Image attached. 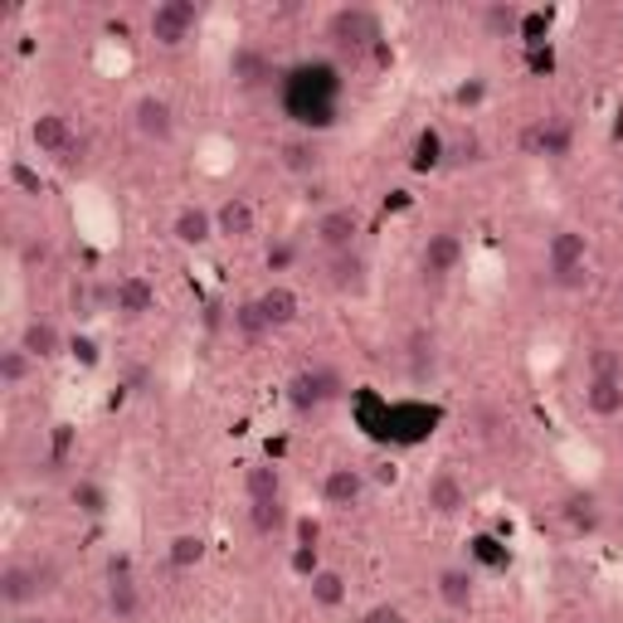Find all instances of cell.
I'll return each instance as SVG.
<instances>
[{"label": "cell", "instance_id": "6da1fadb", "mask_svg": "<svg viewBox=\"0 0 623 623\" xmlns=\"http://www.w3.org/2000/svg\"><path fill=\"white\" fill-rule=\"evenodd\" d=\"M278 93H283V113L298 127H308L312 137V132H327L337 123L341 98H347V78H341V69L331 59H302L283 74Z\"/></svg>", "mask_w": 623, "mask_h": 623}, {"label": "cell", "instance_id": "7a4b0ae2", "mask_svg": "<svg viewBox=\"0 0 623 623\" xmlns=\"http://www.w3.org/2000/svg\"><path fill=\"white\" fill-rule=\"evenodd\" d=\"M322 35L331 39V49L347 55V59H361V55H370V49L380 55V16L366 10V6H337L327 16Z\"/></svg>", "mask_w": 623, "mask_h": 623}, {"label": "cell", "instance_id": "3957f363", "mask_svg": "<svg viewBox=\"0 0 623 623\" xmlns=\"http://www.w3.org/2000/svg\"><path fill=\"white\" fill-rule=\"evenodd\" d=\"M59 590V565L55 561H10L0 570V604L6 609H30L35 600Z\"/></svg>", "mask_w": 623, "mask_h": 623}, {"label": "cell", "instance_id": "277c9868", "mask_svg": "<svg viewBox=\"0 0 623 623\" xmlns=\"http://www.w3.org/2000/svg\"><path fill=\"white\" fill-rule=\"evenodd\" d=\"M283 395H288V409H293L298 419H312L317 409H327L331 400L347 395V380H341L331 366H308V370H298V376L288 380Z\"/></svg>", "mask_w": 623, "mask_h": 623}, {"label": "cell", "instance_id": "5b68a950", "mask_svg": "<svg viewBox=\"0 0 623 623\" xmlns=\"http://www.w3.org/2000/svg\"><path fill=\"white\" fill-rule=\"evenodd\" d=\"M201 20H205V10L195 6V0H162L147 16V39H156L162 49H181L195 39Z\"/></svg>", "mask_w": 623, "mask_h": 623}, {"label": "cell", "instance_id": "8992f818", "mask_svg": "<svg viewBox=\"0 0 623 623\" xmlns=\"http://www.w3.org/2000/svg\"><path fill=\"white\" fill-rule=\"evenodd\" d=\"M516 147H522V156H536V162H570L575 127L565 117H532V123L516 132Z\"/></svg>", "mask_w": 623, "mask_h": 623}, {"label": "cell", "instance_id": "52a82bcc", "mask_svg": "<svg viewBox=\"0 0 623 623\" xmlns=\"http://www.w3.org/2000/svg\"><path fill=\"white\" fill-rule=\"evenodd\" d=\"M366 230V220H361V210L356 205H327L322 215L312 220V244L322 249V254H351L356 249V239H361Z\"/></svg>", "mask_w": 623, "mask_h": 623}, {"label": "cell", "instance_id": "ba28073f", "mask_svg": "<svg viewBox=\"0 0 623 623\" xmlns=\"http://www.w3.org/2000/svg\"><path fill=\"white\" fill-rule=\"evenodd\" d=\"M458 263H463V234L458 230H434L424 239V249H419L424 283H448V278L458 273Z\"/></svg>", "mask_w": 623, "mask_h": 623}, {"label": "cell", "instance_id": "9c48e42d", "mask_svg": "<svg viewBox=\"0 0 623 623\" xmlns=\"http://www.w3.org/2000/svg\"><path fill=\"white\" fill-rule=\"evenodd\" d=\"M132 127H137L142 142H156V147L176 142V108H171V98H162V93H142V98L132 103Z\"/></svg>", "mask_w": 623, "mask_h": 623}, {"label": "cell", "instance_id": "30bf717a", "mask_svg": "<svg viewBox=\"0 0 623 623\" xmlns=\"http://www.w3.org/2000/svg\"><path fill=\"white\" fill-rule=\"evenodd\" d=\"M103 604H108L113 623H132L142 619V585L137 575H132L127 561H113L108 565V585H103Z\"/></svg>", "mask_w": 623, "mask_h": 623}, {"label": "cell", "instance_id": "8fae6325", "mask_svg": "<svg viewBox=\"0 0 623 623\" xmlns=\"http://www.w3.org/2000/svg\"><path fill=\"white\" fill-rule=\"evenodd\" d=\"M230 78H234L239 93H263V88L283 84V78H278V69H273V59L263 55L259 45H234V55H230Z\"/></svg>", "mask_w": 623, "mask_h": 623}, {"label": "cell", "instance_id": "7c38bea8", "mask_svg": "<svg viewBox=\"0 0 623 623\" xmlns=\"http://www.w3.org/2000/svg\"><path fill=\"white\" fill-rule=\"evenodd\" d=\"M424 507L434 516H444V522H454V516L468 512V483L454 473V468H439L424 477Z\"/></svg>", "mask_w": 623, "mask_h": 623}, {"label": "cell", "instance_id": "4fadbf2b", "mask_svg": "<svg viewBox=\"0 0 623 623\" xmlns=\"http://www.w3.org/2000/svg\"><path fill=\"white\" fill-rule=\"evenodd\" d=\"M322 283L331 288V293H341V298H361L366 288H370V263L361 249H351V254H331L322 263Z\"/></svg>", "mask_w": 623, "mask_h": 623}, {"label": "cell", "instance_id": "5bb4252c", "mask_svg": "<svg viewBox=\"0 0 623 623\" xmlns=\"http://www.w3.org/2000/svg\"><path fill=\"white\" fill-rule=\"evenodd\" d=\"M555 512H561L570 536H594L604 526V502H600V493H590V487H570Z\"/></svg>", "mask_w": 623, "mask_h": 623}, {"label": "cell", "instance_id": "9a60e30c", "mask_svg": "<svg viewBox=\"0 0 623 623\" xmlns=\"http://www.w3.org/2000/svg\"><path fill=\"white\" fill-rule=\"evenodd\" d=\"M171 239H176L181 249H210L220 239V230H215V210H205V205H181L176 215H171Z\"/></svg>", "mask_w": 623, "mask_h": 623}, {"label": "cell", "instance_id": "2e32d148", "mask_svg": "<svg viewBox=\"0 0 623 623\" xmlns=\"http://www.w3.org/2000/svg\"><path fill=\"white\" fill-rule=\"evenodd\" d=\"M322 502L331 512H351L366 502V473L351 468V463H337V468L322 473Z\"/></svg>", "mask_w": 623, "mask_h": 623}, {"label": "cell", "instance_id": "e0dca14e", "mask_svg": "<svg viewBox=\"0 0 623 623\" xmlns=\"http://www.w3.org/2000/svg\"><path fill=\"white\" fill-rule=\"evenodd\" d=\"M434 424H439V409H429V405H415V400H400V405H390L386 439L419 444L424 434H434Z\"/></svg>", "mask_w": 623, "mask_h": 623}, {"label": "cell", "instance_id": "ac0fdd59", "mask_svg": "<svg viewBox=\"0 0 623 623\" xmlns=\"http://www.w3.org/2000/svg\"><path fill=\"white\" fill-rule=\"evenodd\" d=\"M30 142H35V152L39 156H55V162H64V156L74 152V123L64 113H39L35 123H30Z\"/></svg>", "mask_w": 623, "mask_h": 623}, {"label": "cell", "instance_id": "d6986e66", "mask_svg": "<svg viewBox=\"0 0 623 623\" xmlns=\"http://www.w3.org/2000/svg\"><path fill=\"white\" fill-rule=\"evenodd\" d=\"M434 590H439V604L454 609V614H468L477 604V570L473 565H444L439 580H434Z\"/></svg>", "mask_w": 623, "mask_h": 623}, {"label": "cell", "instance_id": "ffe728a7", "mask_svg": "<svg viewBox=\"0 0 623 623\" xmlns=\"http://www.w3.org/2000/svg\"><path fill=\"white\" fill-rule=\"evenodd\" d=\"M113 312L123 317V322H142L147 312H156V288H152L142 273L117 278V288H113Z\"/></svg>", "mask_w": 623, "mask_h": 623}, {"label": "cell", "instance_id": "44dd1931", "mask_svg": "<svg viewBox=\"0 0 623 623\" xmlns=\"http://www.w3.org/2000/svg\"><path fill=\"white\" fill-rule=\"evenodd\" d=\"M405 370H409V380L415 386H424V380H434L439 376V337L434 331H409V341H405Z\"/></svg>", "mask_w": 623, "mask_h": 623}, {"label": "cell", "instance_id": "7402d4cb", "mask_svg": "<svg viewBox=\"0 0 623 623\" xmlns=\"http://www.w3.org/2000/svg\"><path fill=\"white\" fill-rule=\"evenodd\" d=\"M20 347L35 356V361H59L64 351H69V341H64V331L49 322V317H30V322L20 327Z\"/></svg>", "mask_w": 623, "mask_h": 623}, {"label": "cell", "instance_id": "603a6c76", "mask_svg": "<svg viewBox=\"0 0 623 623\" xmlns=\"http://www.w3.org/2000/svg\"><path fill=\"white\" fill-rule=\"evenodd\" d=\"M590 263V239L580 230H555L546 244V273H565V269H585Z\"/></svg>", "mask_w": 623, "mask_h": 623}, {"label": "cell", "instance_id": "cb8c5ba5", "mask_svg": "<svg viewBox=\"0 0 623 623\" xmlns=\"http://www.w3.org/2000/svg\"><path fill=\"white\" fill-rule=\"evenodd\" d=\"M215 230H220V239H230V244H244V239H254L259 234L254 205H249L244 195H230V201L215 210Z\"/></svg>", "mask_w": 623, "mask_h": 623}, {"label": "cell", "instance_id": "d4e9b609", "mask_svg": "<svg viewBox=\"0 0 623 623\" xmlns=\"http://www.w3.org/2000/svg\"><path fill=\"white\" fill-rule=\"evenodd\" d=\"M259 308H263V322H269L273 331H283V327H293L302 317V298L288 283H273V288H263L259 293Z\"/></svg>", "mask_w": 623, "mask_h": 623}, {"label": "cell", "instance_id": "484cf974", "mask_svg": "<svg viewBox=\"0 0 623 623\" xmlns=\"http://www.w3.org/2000/svg\"><path fill=\"white\" fill-rule=\"evenodd\" d=\"M278 162H283L288 176L312 181L317 171H322V147H317V137H293V142H283V147H278Z\"/></svg>", "mask_w": 623, "mask_h": 623}, {"label": "cell", "instance_id": "4316f807", "mask_svg": "<svg viewBox=\"0 0 623 623\" xmlns=\"http://www.w3.org/2000/svg\"><path fill=\"white\" fill-rule=\"evenodd\" d=\"M439 166H448V142H444V132L424 127L415 137V152H409V171H415V176H429V171H439Z\"/></svg>", "mask_w": 623, "mask_h": 623}, {"label": "cell", "instance_id": "83f0119b", "mask_svg": "<svg viewBox=\"0 0 623 623\" xmlns=\"http://www.w3.org/2000/svg\"><path fill=\"white\" fill-rule=\"evenodd\" d=\"M244 497H249V502H273V497H283V473H278V463H269V458L249 463V468H244Z\"/></svg>", "mask_w": 623, "mask_h": 623}, {"label": "cell", "instance_id": "f1b7e54d", "mask_svg": "<svg viewBox=\"0 0 623 623\" xmlns=\"http://www.w3.org/2000/svg\"><path fill=\"white\" fill-rule=\"evenodd\" d=\"M347 575H341V570H317V575L308 580V600H312V609H341L347 604Z\"/></svg>", "mask_w": 623, "mask_h": 623}, {"label": "cell", "instance_id": "f546056e", "mask_svg": "<svg viewBox=\"0 0 623 623\" xmlns=\"http://www.w3.org/2000/svg\"><path fill=\"white\" fill-rule=\"evenodd\" d=\"M585 409L594 419L623 415V380H585Z\"/></svg>", "mask_w": 623, "mask_h": 623}, {"label": "cell", "instance_id": "4dcf8cb0", "mask_svg": "<svg viewBox=\"0 0 623 623\" xmlns=\"http://www.w3.org/2000/svg\"><path fill=\"white\" fill-rule=\"evenodd\" d=\"M477 25H483L487 39H522V10L516 6H483Z\"/></svg>", "mask_w": 623, "mask_h": 623}, {"label": "cell", "instance_id": "1f68e13d", "mask_svg": "<svg viewBox=\"0 0 623 623\" xmlns=\"http://www.w3.org/2000/svg\"><path fill=\"white\" fill-rule=\"evenodd\" d=\"M35 366L39 361L20 347V341H16V347H6V351H0V390H20L25 380L35 376Z\"/></svg>", "mask_w": 623, "mask_h": 623}, {"label": "cell", "instance_id": "d6a6232c", "mask_svg": "<svg viewBox=\"0 0 623 623\" xmlns=\"http://www.w3.org/2000/svg\"><path fill=\"white\" fill-rule=\"evenodd\" d=\"M249 526H254V536L273 541V536L288 526V507H283V497H273V502H249Z\"/></svg>", "mask_w": 623, "mask_h": 623}, {"label": "cell", "instance_id": "836d02e7", "mask_svg": "<svg viewBox=\"0 0 623 623\" xmlns=\"http://www.w3.org/2000/svg\"><path fill=\"white\" fill-rule=\"evenodd\" d=\"M585 380H623V351L600 341L585 351Z\"/></svg>", "mask_w": 623, "mask_h": 623}, {"label": "cell", "instance_id": "e575fe53", "mask_svg": "<svg viewBox=\"0 0 623 623\" xmlns=\"http://www.w3.org/2000/svg\"><path fill=\"white\" fill-rule=\"evenodd\" d=\"M166 561H171V570H195V565L205 561V536H201V532H181V536H171Z\"/></svg>", "mask_w": 623, "mask_h": 623}, {"label": "cell", "instance_id": "d590c367", "mask_svg": "<svg viewBox=\"0 0 623 623\" xmlns=\"http://www.w3.org/2000/svg\"><path fill=\"white\" fill-rule=\"evenodd\" d=\"M230 322H234V331H239V337H244V341H263V337H269V322H263V308H259V298H249V302H234V317H230Z\"/></svg>", "mask_w": 623, "mask_h": 623}, {"label": "cell", "instance_id": "8d00e7d4", "mask_svg": "<svg viewBox=\"0 0 623 623\" xmlns=\"http://www.w3.org/2000/svg\"><path fill=\"white\" fill-rule=\"evenodd\" d=\"M69 497H74V507L84 516H103V512H108V493H103V483H93V477H78V483L69 487Z\"/></svg>", "mask_w": 623, "mask_h": 623}, {"label": "cell", "instance_id": "74e56055", "mask_svg": "<svg viewBox=\"0 0 623 623\" xmlns=\"http://www.w3.org/2000/svg\"><path fill=\"white\" fill-rule=\"evenodd\" d=\"M6 176H10V185H16L20 195H30V201H39V195H45V181H39V171L25 162V156H16V162L6 166Z\"/></svg>", "mask_w": 623, "mask_h": 623}, {"label": "cell", "instance_id": "f35d334b", "mask_svg": "<svg viewBox=\"0 0 623 623\" xmlns=\"http://www.w3.org/2000/svg\"><path fill=\"white\" fill-rule=\"evenodd\" d=\"M473 561L487 570H507V546L497 536H473Z\"/></svg>", "mask_w": 623, "mask_h": 623}, {"label": "cell", "instance_id": "ab89813d", "mask_svg": "<svg viewBox=\"0 0 623 623\" xmlns=\"http://www.w3.org/2000/svg\"><path fill=\"white\" fill-rule=\"evenodd\" d=\"M49 259H55V249H49V239H25L20 244V269L25 273H39V269H49Z\"/></svg>", "mask_w": 623, "mask_h": 623}, {"label": "cell", "instance_id": "60d3db41", "mask_svg": "<svg viewBox=\"0 0 623 623\" xmlns=\"http://www.w3.org/2000/svg\"><path fill=\"white\" fill-rule=\"evenodd\" d=\"M293 263H298V249L288 244V239H273L269 254H263V269H269V273H288Z\"/></svg>", "mask_w": 623, "mask_h": 623}, {"label": "cell", "instance_id": "b9f144b4", "mask_svg": "<svg viewBox=\"0 0 623 623\" xmlns=\"http://www.w3.org/2000/svg\"><path fill=\"white\" fill-rule=\"evenodd\" d=\"M546 283L555 288V293H585V288H590V263H585V269H565V273H546Z\"/></svg>", "mask_w": 623, "mask_h": 623}, {"label": "cell", "instance_id": "7bdbcfd3", "mask_svg": "<svg viewBox=\"0 0 623 623\" xmlns=\"http://www.w3.org/2000/svg\"><path fill=\"white\" fill-rule=\"evenodd\" d=\"M74 454V424H55V439H49V463L55 468H64Z\"/></svg>", "mask_w": 623, "mask_h": 623}, {"label": "cell", "instance_id": "ee69618b", "mask_svg": "<svg viewBox=\"0 0 623 623\" xmlns=\"http://www.w3.org/2000/svg\"><path fill=\"white\" fill-rule=\"evenodd\" d=\"M483 162V142L477 137H463L458 147H448V166H477Z\"/></svg>", "mask_w": 623, "mask_h": 623}, {"label": "cell", "instance_id": "f6af8a7d", "mask_svg": "<svg viewBox=\"0 0 623 623\" xmlns=\"http://www.w3.org/2000/svg\"><path fill=\"white\" fill-rule=\"evenodd\" d=\"M317 570H322V555H317V546H293V575L312 580Z\"/></svg>", "mask_w": 623, "mask_h": 623}, {"label": "cell", "instance_id": "bcb514c9", "mask_svg": "<svg viewBox=\"0 0 623 623\" xmlns=\"http://www.w3.org/2000/svg\"><path fill=\"white\" fill-rule=\"evenodd\" d=\"M361 623H409V619H405V609H400V604H390V600H386V604H370L366 614H361Z\"/></svg>", "mask_w": 623, "mask_h": 623}, {"label": "cell", "instance_id": "7dc6e473", "mask_svg": "<svg viewBox=\"0 0 623 623\" xmlns=\"http://www.w3.org/2000/svg\"><path fill=\"white\" fill-rule=\"evenodd\" d=\"M483 78H468V84H458V93H454V103L458 108H473V103H483Z\"/></svg>", "mask_w": 623, "mask_h": 623}, {"label": "cell", "instance_id": "c3c4849f", "mask_svg": "<svg viewBox=\"0 0 623 623\" xmlns=\"http://www.w3.org/2000/svg\"><path fill=\"white\" fill-rule=\"evenodd\" d=\"M69 351H74V361L98 366V341H93V337H74V341H69Z\"/></svg>", "mask_w": 623, "mask_h": 623}, {"label": "cell", "instance_id": "681fc988", "mask_svg": "<svg viewBox=\"0 0 623 623\" xmlns=\"http://www.w3.org/2000/svg\"><path fill=\"white\" fill-rule=\"evenodd\" d=\"M317 536H322L317 522H298V546H317Z\"/></svg>", "mask_w": 623, "mask_h": 623}, {"label": "cell", "instance_id": "f907efd6", "mask_svg": "<svg viewBox=\"0 0 623 623\" xmlns=\"http://www.w3.org/2000/svg\"><path fill=\"white\" fill-rule=\"evenodd\" d=\"M619 312H623V283H619Z\"/></svg>", "mask_w": 623, "mask_h": 623}, {"label": "cell", "instance_id": "816d5d0a", "mask_svg": "<svg viewBox=\"0 0 623 623\" xmlns=\"http://www.w3.org/2000/svg\"><path fill=\"white\" fill-rule=\"evenodd\" d=\"M619 507H623V487H619Z\"/></svg>", "mask_w": 623, "mask_h": 623}]
</instances>
